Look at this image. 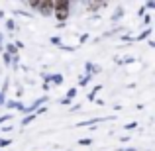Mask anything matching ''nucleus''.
<instances>
[{"label":"nucleus","mask_w":155,"mask_h":151,"mask_svg":"<svg viewBox=\"0 0 155 151\" xmlns=\"http://www.w3.org/2000/svg\"><path fill=\"white\" fill-rule=\"evenodd\" d=\"M55 6H57V10H59L57 16H59V18H65V16H67V6H69V4L63 2V4H55Z\"/></svg>","instance_id":"nucleus-1"}]
</instances>
